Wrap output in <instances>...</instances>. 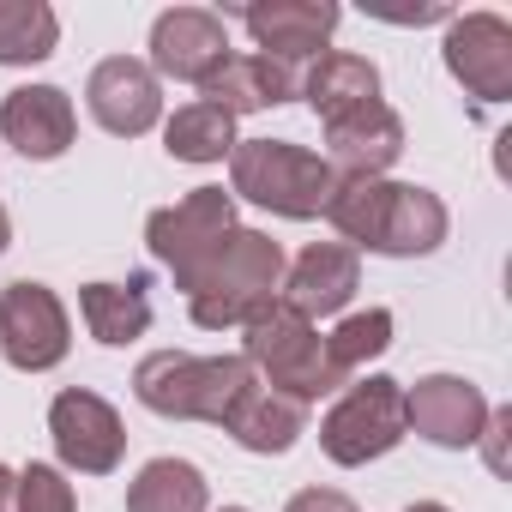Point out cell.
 <instances>
[{
    "label": "cell",
    "instance_id": "obj_1",
    "mask_svg": "<svg viewBox=\"0 0 512 512\" xmlns=\"http://www.w3.org/2000/svg\"><path fill=\"white\" fill-rule=\"evenodd\" d=\"M326 217L350 235V247L386 253V260H422L452 229L440 193L416 181H386V175H338Z\"/></svg>",
    "mask_w": 512,
    "mask_h": 512
},
{
    "label": "cell",
    "instance_id": "obj_2",
    "mask_svg": "<svg viewBox=\"0 0 512 512\" xmlns=\"http://www.w3.org/2000/svg\"><path fill=\"white\" fill-rule=\"evenodd\" d=\"M253 386H260V374L247 368V356L151 350L133 368V392H139L145 410L175 416V422H211V428H229V416L247 404Z\"/></svg>",
    "mask_w": 512,
    "mask_h": 512
},
{
    "label": "cell",
    "instance_id": "obj_3",
    "mask_svg": "<svg viewBox=\"0 0 512 512\" xmlns=\"http://www.w3.org/2000/svg\"><path fill=\"white\" fill-rule=\"evenodd\" d=\"M229 187L253 205H266L278 217H326L332 205V187H338V169L296 145V139H235L229 151Z\"/></svg>",
    "mask_w": 512,
    "mask_h": 512
},
{
    "label": "cell",
    "instance_id": "obj_4",
    "mask_svg": "<svg viewBox=\"0 0 512 512\" xmlns=\"http://www.w3.org/2000/svg\"><path fill=\"white\" fill-rule=\"evenodd\" d=\"M284 284V247L260 229H235L223 241V253L199 272V284L187 290V308H193V326L205 332H229V326H247Z\"/></svg>",
    "mask_w": 512,
    "mask_h": 512
},
{
    "label": "cell",
    "instance_id": "obj_5",
    "mask_svg": "<svg viewBox=\"0 0 512 512\" xmlns=\"http://www.w3.org/2000/svg\"><path fill=\"white\" fill-rule=\"evenodd\" d=\"M247 368L260 374V386L296 398V404H314L320 392H338L332 368H326V338L314 320H302L284 296H272L247 326Z\"/></svg>",
    "mask_w": 512,
    "mask_h": 512
},
{
    "label": "cell",
    "instance_id": "obj_6",
    "mask_svg": "<svg viewBox=\"0 0 512 512\" xmlns=\"http://www.w3.org/2000/svg\"><path fill=\"white\" fill-rule=\"evenodd\" d=\"M235 229H241L235 223V193H223V187H193L187 199H175V205L145 217V241H151L157 260L175 272L181 290L199 284V272L223 253V241Z\"/></svg>",
    "mask_w": 512,
    "mask_h": 512
},
{
    "label": "cell",
    "instance_id": "obj_7",
    "mask_svg": "<svg viewBox=\"0 0 512 512\" xmlns=\"http://www.w3.org/2000/svg\"><path fill=\"white\" fill-rule=\"evenodd\" d=\"M404 386L386 380V374H368L356 386H344V398L326 410L320 422V446L332 464H368V458H386L398 440H404Z\"/></svg>",
    "mask_w": 512,
    "mask_h": 512
},
{
    "label": "cell",
    "instance_id": "obj_8",
    "mask_svg": "<svg viewBox=\"0 0 512 512\" xmlns=\"http://www.w3.org/2000/svg\"><path fill=\"white\" fill-rule=\"evenodd\" d=\"M67 350H73V326L49 284L37 278L0 284V356L19 374H49L67 362Z\"/></svg>",
    "mask_w": 512,
    "mask_h": 512
},
{
    "label": "cell",
    "instance_id": "obj_9",
    "mask_svg": "<svg viewBox=\"0 0 512 512\" xmlns=\"http://www.w3.org/2000/svg\"><path fill=\"white\" fill-rule=\"evenodd\" d=\"M446 73L476 97V103H506L512 97V25L500 13H464L446 25Z\"/></svg>",
    "mask_w": 512,
    "mask_h": 512
},
{
    "label": "cell",
    "instance_id": "obj_10",
    "mask_svg": "<svg viewBox=\"0 0 512 512\" xmlns=\"http://www.w3.org/2000/svg\"><path fill=\"white\" fill-rule=\"evenodd\" d=\"M49 434H55L61 464H73L85 476H109L121 464V452H127V428H121L115 404L85 392V386H73V392H61L49 404Z\"/></svg>",
    "mask_w": 512,
    "mask_h": 512
},
{
    "label": "cell",
    "instance_id": "obj_11",
    "mask_svg": "<svg viewBox=\"0 0 512 512\" xmlns=\"http://www.w3.org/2000/svg\"><path fill=\"white\" fill-rule=\"evenodd\" d=\"M85 103L97 115L103 133L115 139H139L163 121V91H157V73L133 55H109L91 67V85H85Z\"/></svg>",
    "mask_w": 512,
    "mask_h": 512
},
{
    "label": "cell",
    "instance_id": "obj_12",
    "mask_svg": "<svg viewBox=\"0 0 512 512\" xmlns=\"http://www.w3.org/2000/svg\"><path fill=\"white\" fill-rule=\"evenodd\" d=\"M482 422H488V398L464 374H428L404 392V428H416L422 440H434L446 452L476 446Z\"/></svg>",
    "mask_w": 512,
    "mask_h": 512
},
{
    "label": "cell",
    "instance_id": "obj_13",
    "mask_svg": "<svg viewBox=\"0 0 512 512\" xmlns=\"http://www.w3.org/2000/svg\"><path fill=\"white\" fill-rule=\"evenodd\" d=\"M235 19L247 25L253 43L266 49V61L296 67V61L326 55V37L338 31L344 13L332 7V0H266V7H241Z\"/></svg>",
    "mask_w": 512,
    "mask_h": 512
},
{
    "label": "cell",
    "instance_id": "obj_14",
    "mask_svg": "<svg viewBox=\"0 0 512 512\" xmlns=\"http://www.w3.org/2000/svg\"><path fill=\"white\" fill-rule=\"evenodd\" d=\"M356 284H362V253L350 241H314V247L296 253V266L284 272L278 290L302 320H332V314L350 308Z\"/></svg>",
    "mask_w": 512,
    "mask_h": 512
},
{
    "label": "cell",
    "instance_id": "obj_15",
    "mask_svg": "<svg viewBox=\"0 0 512 512\" xmlns=\"http://www.w3.org/2000/svg\"><path fill=\"white\" fill-rule=\"evenodd\" d=\"M73 133H79V115L61 85H19L0 103V139L31 163H55L73 145Z\"/></svg>",
    "mask_w": 512,
    "mask_h": 512
},
{
    "label": "cell",
    "instance_id": "obj_16",
    "mask_svg": "<svg viewBox=\"0 0 512 512\" xmlns=\"http://www.w3.org/2000/svg\"><path fill=\"white\" fill-rule=\"evenodd\" d=\"M223 55H229L223 19L205 13V7H175V13H163L151 25V73H163V79L205 85Z\"/></svg>",
    "mask_w": 512,
    "mask_h": 512
},
{
    "label": "cell",
    "instance_id": "obj_17",
    "mask_svg": "<svg viewBox=\"0 0 512 512\" xmlns=\"http://www.w3.org/2000/svg\"><path fill=\"white\" fill-rule=\"evenodd\" d=\"M404 151V121L386 103L350 109L338 121H326V163L338 175H386Z\"/></svg>",
    "mask_w": 512,
    "mask_h": 512
},
{
    "label": "cell",
    "instance_id": "obj_18",
    "mask_svg": "<svg viewBox=\"0 0 512 512\" xmlns=\"http://www.w3.org/2000/svg\"><path fill=\"white\" fill-rule=\"evenodd\" d=\"M199 91H205V103H211V109H223V115L235 121V115L278 109V103L302 97V79H296V67L266 61V55H223Z\"/></svg>",
    "mask_w": 512,
    "mask_h": 512
},
{
    "label": "cell",
    "instance_id": "obj_19",
    "mask_svg": "<svg viewBox=\"0 0 512 512\" xmlns=\"http://www.w3.org/2000/svg\"><path fill=\"white\" fill-rule=\"evenodd\" d=\"M302 97H308V109H314L320 127H326V121H338V115H350V109L380 103V67H374L368 55L326 49V55L314 61V73L302 79Z\"/></svg>",
    "mask_w": 512,
    "mask_h": 512
},
{
    "label": "cell",
    "instance_id": "obj_20",
    "mask_svg": "<svg viewBox=\"0 0 512 512\" xmlns=\"http://www.w3.org/2000/svg\"><path fill=\"white\" fill-rule=\"evenodd\" d=\"M223 434H235V446L260 452V458H278V452H290L308 434V404H296V398H284L272 386H253Z\"/></svg>",
    "mask_w": 512,
    "mask_h": 512
},
{
    "label": "cell",
    "instance_id": "obj_21",
    "mask_svg": "<svg viewBox=\"0 0 512 512\" xmlns=\"http://www.w3.org/2000/svg\"><path fill=\"white\" fill-rule=\"evenodd\" d=\"M79 308H85V326L97 344H133L145 338L151 326V296H145V278H127V284H85L79 290Z\"/></svg>",
    "mask_w": 512,
    "mask_h": 512
},
{
    "label": "cell",
    "instance_id": "obj_22",
    "mask_svg": "<svg viewBox=\"0 0 512 512\" xmlns=\"http://www.w3.org/2000/svg\"><path fill=\"white\" fill-rule=\"evenodd\" d=\"M127 512H205V476L187 458H151L133 488H127Z\"/></svg>",
    "mask_w": 512,
    "mask_h": 512
},
{
    "label": "cell",
    "instance_id": "obj_23",
    "mask_svg": "<svg viewBox=\"0 0 512 512\" xmlns=\"http://www.w3.org/2000/svg\"><path fill=\"white\" fill-rule=\"evenodd\" d=\"M61 43V19L43 0H0V67H37Z\"/></svg>",
    "mask_w": 512,
    "mask_h": 512
},
{
    "label": "cell",
    "instance_id": "obj_24",
    "mask_svg": "<svg viewBox=\"0 0 512 512\" xmlns=\"http://www.w3.org/2000/svg\"><path fill=\"white\" fill-rule=\"evenodd\" d=\"M163 145H169V157H181V163H223V157L235 151V121L199 97V103H187V109L169 115Z\"/></svg>",
    "mask_w": 512,
    "mask_h": 512
},
{
    "label": "cell",
    "instance_id": "obj_25",
    "mask_svg": "<svg viewBox=\"0 0 512 512\" xmlns=\"http://www.w3.org/2000/svg\"><path fill=\"white\" fill-rule=\"evenodd\" d=\"M392 350V314L386 308H368V314H350L332 338H326V368H332V380L338 386H350L374 356H386Z\"/></svg>",
    "mask_w": 512,
    "mask_h": 512
},
{
    "label": "cell",
    "instance_id": "obj_26",
    "mask_svg": "<svg viewBox=\"0 0 512 512\" xmlns=\"http://www.w3.org/2000/svg\"><path fill=\"white\" fill-rule=\"evenodd\" d=\"M13 506L19 512H79V494L55 464H25L19 488H13Z\"/></svg>",
    "mask_w": 512,
    "mask_h": 512
},
{
    "label": "cell",
    "instance_id": "obj_27",
    "mask_svg": "<svg viewBox=\"0 0 512 512\" xmlns=\"http://www.w3.org/2000/svg\"><path fill=\"white\" fill-rule=\"evenodd\" d=\"M506 434H512V410H488V422H482L476 446H482V458H488V470H494V476H506Z\"/></svg>",
    "mask_w": 512,
    "mask_h": 512
},
{
    "label": "cell",
    "instance_id": "obj_28",
    "mask_svg": "<svg viewBox=\"0 0 512 512\" xmlns=\"http://www.w3.org/2000/svg\"><path fill=\"white\" fill-rule=\"evenodd\" d=\"M284 512H356V500H350V494H338V488H302Z\"/></svg>",
    "mask_w": 512,
    "mask_h": 512
},
{
    "label": "cell",
    "instance_id": "obj_29",
    "mask_svg": "<svg viewBox=\"0 0 512 512\" xmlns=\"http://www.w3.org/2000/svg\"><path fill=\"white\" fill-rule=\"evenodd\" d=\"M13 488H19V476L0 464V512H19V506H13Z\"/></svg>",
    "mask_w": 512,
    "mask_h": 512
},
{
    "label": "cell",
    "instance_id": "obj_30",
    "mask_svg": "<svg viewBox=\"0 0 512 512\" xmlns=\"http://www.w3.org/2000/svg\"><path fill=\"white\" fill-rule=\"evenodd\" d=\"M7 241H13V223H7V205H0V253H7Z\"/></svg>",
    "mask_w": 512,
    "mask_h": 512
},
{
    "label": "cell",
    "instance_id": "obj_31",
    "mask_svg": "<svg viewBox=\"0 0 512 512\" xmlns=\"http://www.w3.org/2000/svg\"><path fill=\"white\" fill-rule=\"evenodd\" d=\"M404 512H446L440 500H416V506H404Z\"/></svg>",
    "mask_w": 512,
    "mask_h": 512
},
{
    "label": "cell",
    "instance_id": "obj_32",
    "mask_svg": "<svg viewBox=\"0 0 512 512\" xmlns=\"http://www.w3.org/2000/svg\"><path fill=\"white\" fill-rule=\"evenodd\" d=\"M223 512H247V506H223Z\"/></svg>",
    "mask_w": 512,
    "mask_h": 512
}]
</instances>
